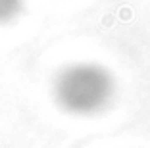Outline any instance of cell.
I'll use <instances>...</instances> for the list:
<instances>
[{"label":"cell","instance_id":"1","mask_svg":"<svg viewBox=\"0 0 150 148\" xmlns=\"http://www.w3.org/2000/svg\"><path fill=\"white\" fill-rule=\"evenodd\" d=\"M54 100L71 115H94L110 106L115 94V79L110 69L94 62L66 65L52 85Z\"/></svg>","mask_w":150,"mask_h":148},{"label":"cell","instance_id":"2","mask_svg":"<svg viewBox=\"0 0 150 148\" xmlns=\"http://www.w3.org/2000/svg\"><path fill=\"white\" fill-rule=\"evenodd\" d=\"M23 10V0H0V25L12 23Z\"/></svg>","mask_w":150,"mask_h":148}]
</instances>
